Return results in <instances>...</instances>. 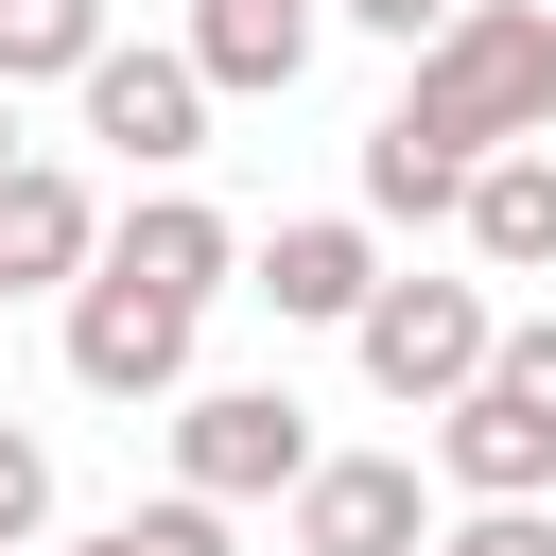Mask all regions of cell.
Listing matches in <instances>:
<instances>
[{
    "label": "cell",
    "mask_w": 556,
    "mask_h": 556,
    "mask_svg": "<svg viewBox=\"0 0 556 556\" xmlns=\"http://www.w3.org/2000/svg\"><path fill=\"white\" fill-rule=\"evenodd\" d=\"M400 139H434V156H504V139H556V0H469L417 70H400V104H382Z\"/></svg>",
    "instance_id": "1"
},
{
    "label": "cell",
    "mask_w": 556,
    "mask_h": 556,
    "mask_svg": "<svg viewBox=\"0 0 556 556\" xmlns=\"http://www.w3.org/2000/svg\"><path fill=\"white\" fill-rule=\"evenodd\" d=\"M348 348H365V382H382L400 417H452V400L486 382L504 313H486V278H382V295L348 313Z\"/></svg>",
    "instance_id": "2"
},
{
    "label": "cell",
    "mask_w": 556,
    "mask_h": 556,
    "mask_svg": "<svg viewBox=\"0 0 556 556\" xmlns=\"http://www.w3.org/2000/svg\"><path fill=\"white\" fill-rule=\"evenodd\" d=\"M174 486L191 504H295L313 486V400L295 382H191L174 400Z\"/></svg>",
    "instance_id": "3"
},
{
    "label": "cell",
    "mask_w": 556,
    "mask_h": 556,
    "mask_svg": "<svg viewBox=\"0 0 556 556\" xmlns=\"http://www.w3.org/2000/svg\"><path fill=\"white\" fill-rule=\"evenodd\" d=\"M70 104H87V139H104L122 174H191V156H208V70H191L174 35H156V52H122V35H104Z\"/></svg>",
    "instance_id": "4"
},
{
    "label": "cell",
    "mask_w": 556,
    "mask_h": 556,
    "mask_svg": "<svg viewBox=\"0 0 556 556\" xmlns=\"http://www.w3.org/2000/svg\"><path fill=\"white\" fill-rule=\"evenodd\" d=\"M191 330H208V313H174V295H139V278H104V261L70 278V382H87V400H174V382H191Z\"/></svg>",
    "instance_id": "5"
},
{
    "label": "cell",
    "mask_w": 556,
    "mask_h": 556,
    "mask_svg": "<svg viewBox=\"0 0 556 556\" xmlns=\"http://www.w3.org/2000/svg\"><path fill=\"white\" fill-rule=\"evenodd\" d=\"M295 556H434V486H417V452H313V486H295Z\"/></svg>",
    "instance_id": "6"
},
{
    "label": "cell",
    "mask_w": 556,
    "mask_h": 556,
    "mask_svg": "<svg viewBox=\"0 0 556 556\" xmlns=\"http://www.w3.org/2000/svg\"><path fill=\"white\" fill-rule=\"evenodd\" d=\"M104 278H139V295L208 313V295H243V226H226L208 191H139V208L104 226Z\"/></svg>",
    "instance_id": "7"
},
{
    "label": "cell",
    "mask_w": 556,
    "mask_h": 556,
    "mask_svg": "<svg viewBox=\"0 0 556 556\" xmlns=\"http://www.w3.org/2000/svg\"><path fill=\"white\" fill-rule=\"evenodd\" d=\"M434 486H452V504H556V417L504 400V382H469V400L434 417Z\"/></svg>",
    "instance_id": "8"
},
{
    "label": "cell",
    "mask_w": 556,
    "mask_h": 556,
    "mask_svg": "<svg viewBox=\"0 0 556 556\" xmlns=\"http://www.w3.org/2000/svg\"><path fill=\"white\" fill-rule=\"evenodd\" d=\"M313 35H330V0H191V70H208V104H295V70H313Z\"/></svg>",
    "instance_id": "9"
},
{
    "label": "cell",
    "mask_w": 556,
    "mask_h": 556,
    "mask_svg": "<svg viewBox=\"0 0 556 556\" xmlns=\"http://www.w3.org/2000/svg\"><path fill=\"white\" fill-rule=\"evenodd\" d=\"M243 295H261L278 330H348V313L382 295V243H365L348 208H313V226H278V243L243 261Z\"/></svg>",
    "instance_id": "10"
},
{
    "label": "cell",
    "mask_w": 556,
    "mask_h": 556,
    "mask_svg": "<svg viewBox=\"0 0 556 556\" xmlns=\"http://www.w3.org/2000/svg\"><path fill=\"white\" fill-rule=\"evenodd\" d=\"M87 261H104L87 174H70V156H17V174H0V295H52V278H87Z\"/></svg>",
    "instance_id": "11"
},
{
    "label": "cell",
    "mask_w": 556,
    "mask_h": 556,
    "mask_svg": "<svg viewBox=\"0 0 556 556\" xmlns=\"http://www.w3.org/2000/svg\"><path fill=\"white\" fill-rule=\"evenodd\" d=\"M452 226H469V261H486V278H556V139H504V156L469 174V208H452Z\"/></svg>",
    "instance_id": "12"
},
{
    "label": "cell",
    "mask_w": 556,
    "mask_h": 556,
    "mask_svg": "<svg viewBox=\"0 0 556 556\" xmlns=\"http://www.w3.org/2000/svg\"><path fill=\"white\" fill-rule=\"evenodd\" d=\"M365 208H382V226H452V208H469V156H434V139L365 122Z\"/></svg>",
    "instance_id": "13"
},
{
    "label": "cell",
    "mask_w": 556,
    "mask_h": 556,
    "mask_svg": "<svg viewBox=\"0 0 556 556\" xmlns=\"http://www.w3.org/2000/svg\"><path fill=\"white\" fill-rule=\"evenodd\" d=\"M104 0H0V87H87Z\"/></svg>",
    "instance_id": "14"
},
{
    "label": "cell",
    "mask_w": 556,
    "mask_h": 556,
    "mask_svg": "<svg viewBox=\"0 0 556 556\" xmlns=\"http://www.w3.org/2000/svg\"><path fill=\"white\" fill-rule=\"evenodd\" d=\"M104 556H226V504L156 486V504H122V521H104Z\"/></svg>",
    "instance_id": "15"
},
{
    "label": "cell",
    "mask_w": 556,
    "mask_h": 556,
    "mask_svg": "<svg viewBox=\"0 0 556 556\" xmlns=\"http://www.w3.org/2000/svg\"><path fill=\"white\" fill-rule=\"evenodd\" d=\"M35 521H52V434L0 417V556H35Z\"/></svg>",
    "instance_id": "16"
},
{
    "label": "cell",
    "mask_w": 556,
    "mask_h": 556,
    "mask_svg": "<svg viewBox=\"0 0 556 556\" xmlns=\"http://www.w3.org/2000/svg\"><path fill=\"white\" fill-rule=\"evenodd\" d=\"M434 556H556V504H469L434 521Z\"/></svg>",
    "instance_id": "17"
},
{
    "label": "cell",
    "mask_w": 556,
    "mask_h": 556,
    "mask_svg": "<svg viewBox=\"0 0 556 556\" xmlns=\"http://www.w3.org/2000/svg\"><path fill=\"white\" fill-rule=\"evenodd\" d=\"M486 382H504V400H539V417H556V313H504V348H486Z\"/></svg>",
    "instance_id": "18"
},
{
    "label": "cell",
    "mask_w": 556,
    "mask_h": 556,
    "mask_svg": "<svg viewBox=\"0 0 556 556\" xmlns=\"http://www.w3.org/2000/svg\"><path fill=\"white\" fill-rule=\"evenodd\" d=\"M330 17H348V35H400V52H434V35L469 17V0H330Z\"/></svg>",
    "instance_id": "19"
},
{
    "label": "cell",
    "mask_w": 556,
    "mask_h": 556,
    "mask_svg": "<svg viewBox=\"0 0 556 556\" xmlns=\"http://www.w3.org/2000/svg\"><path fill=\"white\" fill-rule=\"evenodd\" d=\"M0 174H17V87H0Z\"/></svg>",
    "instance_id": "20"
},
{
    "label": "cell",
    "mask_w": 556,
    "mask_h": 556,
    "mask_svg": "<svg viewBox=\"0 0 556 556\" xmlns=\"http://www.w3.org/2000/svg\"><path fill=\"white\" fill-rule=\"evenodd\" d=\"M70 556H104V539H70Z\"/></svg>",
    "instance_id": "21"
},
{
    "label": "cell",
    "mask_w": 556,
    "mask_h": 556,
    "mask_svg": "<svg viewBox=\"0 0 556 556\" xmlns=\"http://www.w3.org/2000/svg\"><path fill=\"white\" fill-rule=\"evenodd\" d=\"M0 313H17V295H0Z\"/></svg>",
    "instance_id": "22"
}]
</instances>
